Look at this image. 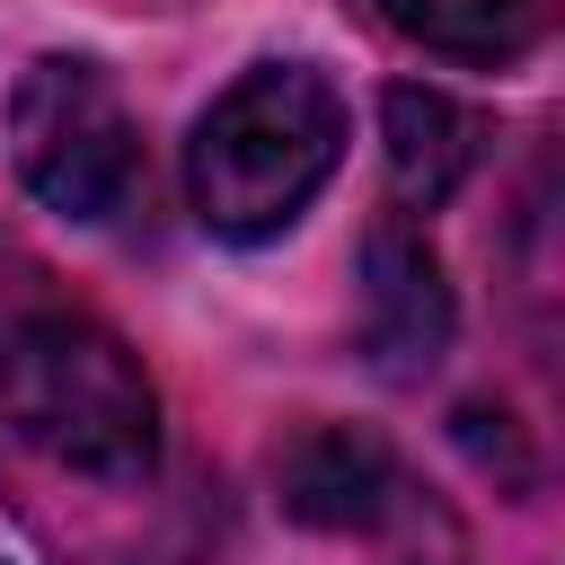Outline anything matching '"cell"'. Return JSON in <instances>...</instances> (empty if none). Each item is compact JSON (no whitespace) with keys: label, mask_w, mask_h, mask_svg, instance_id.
Listing matches in <instances>:
<instances>
[{"label":"cell","mask_w":565,"mask_h":565,"mask_svg":"<svg viewBox=\"0 0 565 565\" xmlns=\"http://www.w3.org/2000/svg\"><path fill=\"white\" fill-rule=\"evenodd\" d=\"M9 168L62 221H115L141 194V124L97 62L44 53L9 88Z\"/></svg>","instance_id":"3"},{"label":"cell","mask_w":565,"mask_h":565,"mask_svg":"<svg viewBox=\"0 0 565 565\" xmlns=\"http://www.w3.org/2000/svg\"><path fill=\"white\" fill-rule=\"evenodd\" d=\"M9 433L88 486H141L159 468V388L132 344L79 309H35L0 353Z\"/></svg>","instance_id":"2"},{"label":"cell","mask_w":565,"mask_h":565,"mask_svg":"<svg viewBox=\"0 0 565 565\" xmlns=\"http://www.w3.org/2000/svg\"><path fill=\"white\" fill-rule=\"evenodd\" d=\"M274 486H282V512L309 521V530H388L397 512H415V486L397 468V450L380 433H353V424H309L282 441L274 459Z\"/></svg>","instance_id":"5"},{"label":"cell","mask_w":565,"mask_h":565,"mask_svg":"<svg viewBox=\"0 0 565 565\" xmlns=\"http://www.w3.org/2000/svg\"><path fill=\"white\" fill-rule=\"evenodd\" d=\"M450 327H459V309H450L433 238L406 212H380L362 230V353L388 380H424L450 353Z\"/></svg>","instance_id":"4"},{"label":"cell","mask_w":565,"mask_h":565,"mask_svg":"<svg viewBox=\"0 0 565 565\" xmlns=\"http://www.w3.org/2000/svg\"><path fill=\"white\" fill-rule=\"evenodd\" d=\"M335 159H344L335 79L309 62H256L203 106V124L185 141V194L212 238L256 247V238H282L318 203Z\"/></svg>","instance_id":"1"},{"label":"cell","mask_w":565,"mask_h":565,"mask_svg":"<svg viewBox=\"0 0 565 565\" xmlns=\"http://www.w3.org/2000/svg\"><path fill=\"white\" fill-rule=\"evenodd\" d=\"M380 9L406 44L450 62H503L530 44V18H539V0H380Z\"/></svg>","instance_id":"7"},{"label":"cell","mask_w":565,"mask_h":565,"mask_svg":"<svg viewBox=\"0 0 565 565\" xmlns=\"http://www.w3.org/2000/svg\"><path fill=\"white\" fill-rule=\"evenodd\" d=\"M380 159H388V194L397 212H441L468 168L486 159V124L450 97V88H424V79H397L380 97Z\"/></svg>","instance_id":"6"}]
</instances>
